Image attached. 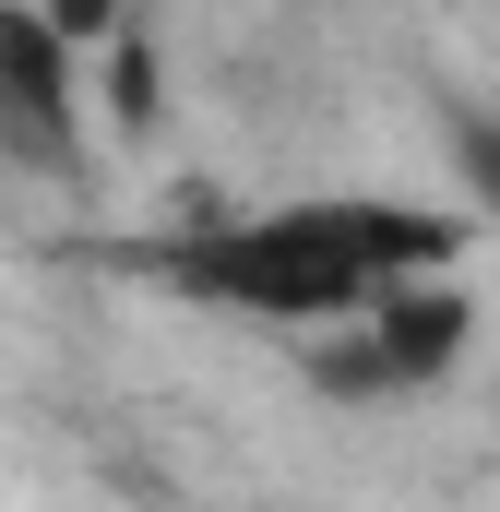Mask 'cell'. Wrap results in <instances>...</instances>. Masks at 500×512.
Returning <instances> with one entry per match:
<instances>
[{
    "mask_svg": "<svg viewBox=\"0 0 500 512\" xmlns=\"http://www.w3.org/2000/svg\"><path fill=\"white\" fill-rule=\"evenodd\" d=\"M453 155H465V191L500 215V120H453Z\"/></svg>",
    "mask_w": 500,
    "mask_h": 512,
    "instance_id": "obj_3",
    "label": "cell"
},
{
    "mask_svg": "<svg viewBox=\"0 0 500 512\" xmlns=\"http://www.w3.org/2000/svg\"><path fill=\"white\" fill-rule=\"evenodd\" d=\"M72 96H84V84H72V36H60L48 12H12V0H0V155L72 179V167H84V108H72Z\"/></svg>",
    "mask_w": 500,
    "mask_h": 512,
    "instance_id": "obj_2",
    "label": "cell"
},
{
    "mask_svg": "<svg viewBox=\"0 0 500 512\" xmlns=\"http://www.w3.org/2000/svg\"><path fill=\"white\" fill-rule=\"evenodd\" d=\"M465 227L429 203H381V191H334V203H286V215H227V227H179L143 239L131 274L203 298V310H250V322H370L381 298L453 274Z\"/></svg>",
    "mask_w": 500,
    "mask_h": 512,
    "instance_id": "obj_1",
    "label": "cell"
},
{
    "mask_svg": "<svg viewBox=\"0 0 500 512\" xmlns=\"http://www.w3.org/2000/svg\"><path fill=\"white\" fill-rule=\"evenodd\" d=\"M48 24H60V36H96V24H108V0H48Z\"/></svg>",
    "mask_w": 500,
    "mask_h": 512,
    "instance_id": "obj_4",
    "label": "cell"
}]
</instances>
